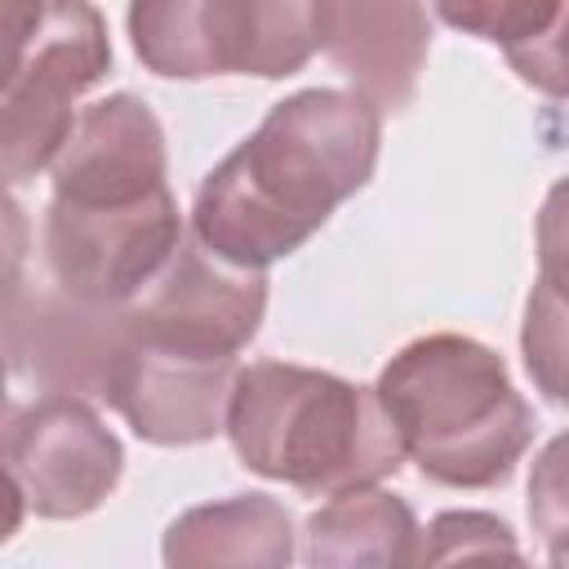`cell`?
Instances as JSON below:
<instances>
[{
	"instance_id": "12",
	"label": "cell",
	"mask_w": 569,
	"mask_h": 569,
	"mask_svg": "<svg viewBox=\"0 0 569 569\" xmlns=\"http://www.w3.org/2000/svg\"><path fill=\"white\" fill-rule=\"evenodd\" d=\"M293 520L267 493H244L209 507H191L164 533V565H289Z\"/></svg>"
},
{
	"instance_id": "8",
	"label": "cell",
	"mask_w": 569,
	"mask_h": 569,
	"mask_svg": "<svg viewBox=\"0 0 569 569\" xmlns=\"http://www.w3.org/2000/svg\"><path fill=\"white\" fill-rule=\"evenodd\" d=\"M236 365L191 360L142 347L120 320V351L111 360L102 400L151 445H200L227 427Z\"/></svg>"
},
{
	"instance_id": "2",
	"label": "cell",
	"mask_w": 569,
	"mask_h": 569,
	"mask_svg": "<svg viewBox=\"0 0 569 569\" xmlns=\"http://www.w3.org/2000/svg\"><path fill=\"white\" fill-rule=\"evenodd\" d=\"M227 436L249 471L284 480L307 498L369 489L405 458L378 387L369 391L338 373L280 360H258L236 373Z\"/></svg>"
},
{
	"instance_id": "17",
	"label": "cell",
	"mask_w": 569,
	"mask_h": 569,
	"mask_svg": "<svg viewBox=\"0 0 569 569\" xmlns=\"http://www.w3.org/2000/svg\"><path fill=\"white\" fill-rule=\"evenodd\" d=\"M529 525L556 565H569V431L556 436L529 471Z\"/></svg>"
},
{
	"instance_id": "14",
	"label": "cell",
	"mask_w": 569,
	"mask_h": 569,
	"mask_svg": "<svg viewBox=\"0 0 569 569\" xmlns=\"http://www.w3.org/2000/svg\"><path fill=\"white\" fill-rule=\"evenodd\" d=\"M129 40L142 67L164 80L213 76L209 0H129Z\"/></svg>"
},
{
	"instance_id": "11",
	"label": "cell",
	"mask_w": 569,
	"mask_h": 569,
	"mask_svg": "<svg viewBox=\"0 0 569 569\" xmlns=\"http://www.w3.org/2000/svg\"><path fill=\"white\" fill-rule=\"evenodd\" d=\"M325 0H209V40L218 76L280 80L320 49Z\"/></svg>"
},
{
	"instance_id": "10",
	"label": "cell",
	"mask_w": 569,
	"mask_h": 569,
	"mask_svg": "<svg viewBox=\"0 0 569 569\" xmlns=\"http://www.w3.org/2000/svg\"><path fill=\"white\" fill-rule=\"evenodd\" d=\"M320 49L378 111L409 107L431 49L422 0H325Z\"/></svg>"
},
{
	"instance_id": "19",
	"label": "cell",
	"mask_w": 569,
	"mask_h": 569,
	"mask_svg": "<svg viewBox=\"0 0 569 569\" xmlns=\"http://www.w3.org/2000/svg\"><path fill=\"white\" fill-rule=\"evenodd\" d=\"M507 62L538 93L569 98V0L556 9L547 31H538L533 40H525L516 49H507Z\"/></svg>"
},
{
	"instance_id": "13",
	"label": "cell",
	"mask_w": 569,
	"mask_h": 569,
	"mask_svg": "<svg viewBox=\"0 0 569 569\" xmlns=\"http://www.w3.org/2000/svg\"><path fill=\"white\" fill-rule=\"evenodd\" d=\"M422 533L413 511L382 489L338 493L307 520L311 565H418Z\"/></svg>"
},
{
	"instance_id": "5",
	"label": "cell",
	"mask_w": 569,
	"mask_h": 569,
	"mask_svg": "<svg viewBox=\"0 0 569 569\" xmlns=\"http://www.w3.org/2000/svg\"><path fill=\"white\" fill-rule=\"evenodd\" d=\"M182 227L169 191L138 204H71L49 200L44 267L53 289L84 307H129L178 253Z\"/></svg>"
},
{
	"instance_id": "18",
	"label": "cell",
	"mask_w": 569,
	"mask_h": 569,
	"mask_svg": "<svg viewBox=\"0 0 569 569\" xmlns=\"http://www.w3.org/2000/svg\"><path fill=\"white\" fill-rule=\"evenodd\" d=\"M520 560L511 529L485 511H445L431 520L422 538L418 565H449V560Z\"/></svg>"
},
{
	"instance_id": "6",
	"label": "cell",
	"mask_w": 569,
	"mask_h": 569,
	"mask_svg": "<svg viewBox=\"0 0 569 569\" xmlns=\"http://www.w3.org/2000/svg\"><path fill=\"white\" fill-rule=\"evenodd\" d=\"M124 467L120 440L76 391H49L36 405H13L4 422V476H9V533L18 511L31 507L44 520H76L107 502Z\"/></svg>"
},
{
	"instance_id": "16",
	"label": "cell",
	"mask_w": 569,
	"mask_h": 569,
	"mask_svg": "<svg viewBox=\"0 0 569 569\" xmlns=\"http://www.w3.org/2000/svg\"><path fill=\"white\" fill-rule=\"evenodd\" d=\"M560 4L565 0H436V13L453 31L516 49V44L533 40L538 31H547Z\"/></svg>"
},
{
	"instance_id": "20",
	"label": "cell",
	"mask_w": 569,
	"mask_h": 569,
	"mask_svg": "<svg viewBox=\"0 0 569 569\" xmlns=\"http://www.w3.org/2000/svg\"><path fill=\"white\" fill-rule=\"evenodd\" d=\"M538 284L569 302V178L547 191L538 213Z\"/></svg>"
},
{
	"instance_id": "4",
	"label": "cell",
	"mask_w": 569,
	"mask_h": 569,
	"mask_svg": "<svg viewBox=\"0 0 569 569\" xmlns=\"http://www.w3.org/2000/svg\"><path fill=\"white\" fill-rule=\"evenodd\" d=\"M111 67L107 22L89 0H44L31 36L4 58L0 89V164L27 182L53 164L76 129L71 111Z\"/></svg>"
},
{
	"instance_id": "15",
	"label": "cell",
	"mask_w": 569,
	"mask_h": 569,
	"mask_svg": "<svg viewBox=\"0 0 569 569\" xmlns=\"http://www.w3.org/2000/svg\"><path fill=\"white\" fill-rule=\"evenodd\" d=\"M520 351L533 387L569 409V302L556 298L547 284H533L525 302V329H520Z\"/></svg>"
},
{
	"instance_id": "1",
	"label": "cell",
	"mask_w": 569,
	"mask_h": 569,
	"mask_svg": "<svg viewBox=\"0 0 569 569\" xmlns=\"http://www.w3.org/2000/svg\"><path fill=\"white\" fill-rule=\"evenodd\" d=\"M382 142V111L342 89H302L200 182L196 240L236 267H271L302 249L351 200Z\"/></svg>"
},
{
	"instance_id": "9",
	"label": "cell",
	"mask_w": 569,
	"mask_h": 569,
	"mask_svg": "<svg viewBox=\"0 0 569 569\" xmlns=\"http://www.w3.org/2000/svg\"><path fill=\"white\" fill-rule=\"evenodd\" d=\"M160 191H169L160 120L129 93L93 102L53 160V200L111 209Z\"/></svg>"
},
{
	"instance_id": "7",
	"label": "cell",
	"mask_w": 569,
	"mask_h": 569,
	"mask_svg": "<svg viewBox=\"0 0 569 569\" xmlns=\"http://www.w3.org/2000/svg\"><path fill=\"white\" fill-rule=\"evenodd\" d=\"M267 311V280L258 267H236L200 240H182L169 267L124 307L133 342L191 356L231 360L258 333Z\"/></svg>"
},
{
	"instance_id": "3",
	"label": "cell",
	"mask_w": 569,
	"mask_h": 569,
	"mask_svg": "<svg viewBox=\"0 0 569 569\" xmlns=\"http://www.w3.org/2000/svg\"><path fill=\"white\" fill-rule=\"evenodd\" d=\"M405 458L449 489L502 485L533 440V413L498 351L462 333L409 342L378 378Z\"/></svg>"
}]
</instances>
